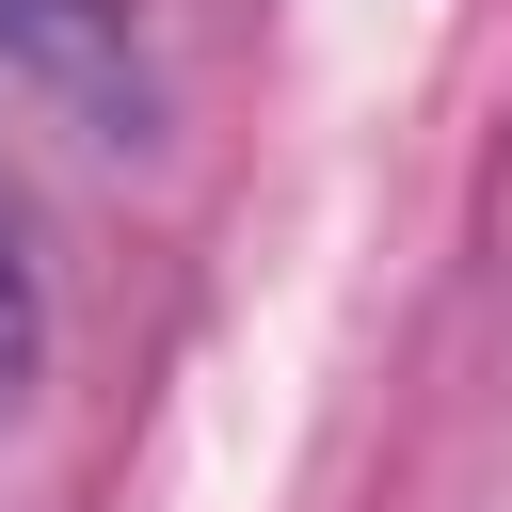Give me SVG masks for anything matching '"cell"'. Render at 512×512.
I'll use <instances>...</instances> for the list:
<instances>
[{"label":"cell","instance_id":"cell-1","mask_svg":"<svg viewBox=\"0 0 512 512\" xmlns=\"http://www.w3.org/2000/svg\"><path fill=\"white\" fill-rule=\"evenodd\" d=\"M0 64L48 80L96 144H144V64H128V16L112 0H0Z\"/></svg>","mask_w":512,"mask_h":512},{"label":"cell","instance_id":"cell-2","mask_svg":"<svg viewBox=\"0 0 512 512\" xmlns=\"http://www.w3.org/2000/svg\"><path fill=\"white\" fill-rule=\"evenodd\" d=\"M48 384V272L16 256V224H0V416Z\"/></svg>","mask_w":512,"mask_h":512}]
</instances>
